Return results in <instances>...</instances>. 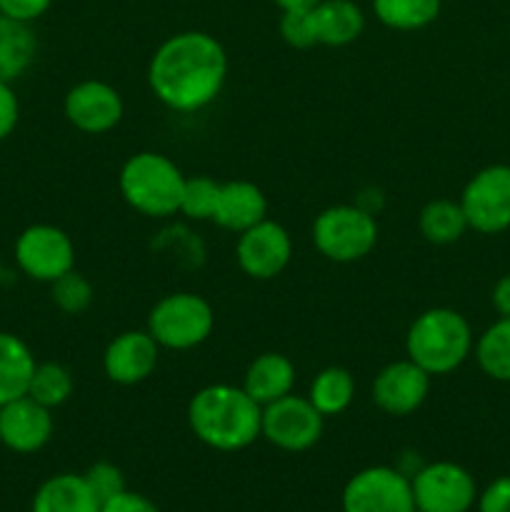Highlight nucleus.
Masks as SVG:
<instances>
[{
    "mask_svg": "<svg viewBox=\"0 0 510 512\" xmlns=\"http://www.w3.org/2000/svg\"><path fill=\"white\" fill-rule=\"evenodd\" d=\"M228 78L225 48L208 33L185 30L170 35L148 65L155 98L175 113H195L213 103Z\"/></svg>",
    "mask_w": 510,
    "mask_h": 512,
    "instance_id": "nucleus-1",
    "label": "nucleus"
},
{
    "mask_svg": "<svg viewBox=\"0 0 510 512\" xmlns=\"http://www.w3.org/2000/svg\"><path fill=\"white\" fill-rule=\"evenodd\" d=\"M263 408L235 385L200 388L188 403V425L195 438L218 453H238L260 438Z\"/></svg>",
    "mask_w": 510,
    "mask_h": 512,
    "instance_id": "nucleus-2",
    "label": "nucleus"
},
{
    "mask_svg": "<svg viewBox=\"0 0 510 512\" xmlns=\"http://www.w3.org/2000/svg\"><path fill=\"white\" fill-rule=\"evenodd\" d=\"M475 338L465 315L453 308H430L413 320L405 335V353L430 378L458 370L473 355Z\"/></svg>",
    "mask_w": 510,
    "mask_h": 512,
    "instance_id": "nucleus-3",
    "label": "nucleus"
},
{
    "mask_svg": "<svg viewBox=\"0 0 510 512\" xmlns=\"http://www.w3.org/2000/svg\"><path fill=\"white\" fill-rule=\"evenodd\" d=\"M185 175L163 153L143 150L120 168L118 188L125 203L145 218H170L178 213Z\"/></svg>",
    "mask_w": 510,
    "mask_h": 512,
    "instance_id": "nucleus-4",
    "label": "nucleus"
},
{
    "mask_svg": "<svg viewBox=\"0 0 510 512\" xmlns=\"http://www.w3.org/2000/svg\"><path fill=\"white\" fill-rule=\"evenodd\" d=\"M215 313L203 295L170 293L153 305L148 333L160 348L193 350L213 335Z\"/></svg>",
    "mask_w": 510,
    "mask_h": 512,
    "instance_id": "nucleus-5",
    "label": "nucleus"
},
{
    "mask_svg": "<svg viewBox=\"0 0 510 512\" xmlns=\"http://www.w3.org/2000/svg\"><path fill=\"white\" fill-rule=\"evenodd\" d=\"M378 243V223L363 205H333L313 223V245L333 263L363 260Z\"/></svg>",
    "mask_w": 510,
    "mask_h": 512,
    "instance_id": "nucleus-6",
    "label": "nucleus"
},
{
    "mask_svg": "<svg viewBox=\"0 0 510 512\" xmlns=\"http://www.w3.org/2000/svg\"><path fill=\"white\" fill-rule=\"evenodd\" d=\"M343 512H413L410 475L390 465H370L345 483L340 495Z\"/></svg>",
    "mask_w": 510,
    "mask_h": 512,
    "instance_id": "nucleus-7",
    "label": "nucleus"
},
{
    "mask_svg": "<svg viewBox=\"0 0 510 512\" xmlns=\"http://www.w3.org/2000/svg\"><path fill=\"white\" fill-rule=\"evenodd\" d=\"M15 263L35 283H53L75 268V245L63 228L50 223L28 225L15 238Z\"/></svg>",
    "mask_w": 510,
    "mask_h": 512,
    "instance_id": "nucleus-8",
    "label": "nucleus"
},
{
    "mask_svg": "<svg viewBox=\"0 0 510 512\" xmlns=\"http://www.w3.org/2000/svg\"><path fill=\"white\" fill-rule=\"evenodd\" d=\"M468 228L480 235H498L510 228V165L478 170L460 195Z\"/></svg>",
    "mask_w": 510,
    "mask_h": 512,
    "instance_id": "nucleus-9",
    "label": "nucleus"
},
{
    "mask_svg": "<svg viewBox=\"0 0 510 512\" xmlns=\"http://www.w3.org/2000/svg\"><path fill=\"white\" fill-rule=\"evenodd\" d=\"M415 510L420 512H470L478 500L475 478L458 463L438 460L410 475Z\"/></svg>",
    "mask_w": 510,
    "mask_h": 512,
    "instance_id": "nucleus-10",
    "label": "nucleus"
},
{
    "mask_svg": "<svg viewBox=\"0 0 510 512\" xmlns=\"http://www.w3.org/2000/svg\"><path fill=\"white\" fill-rule=\"evenodd\" d=\"M325 418L303 395H285L265 405L260 435L283 453H305L323 438Z\"/></svg>",
    "mask_w": 510,
    "mask_h": 512,
    "instance_id": "nucleus-11",
    "label": "nucleus"
},
{
    "mask_svg": "<svg viewBox=\"0 0 510 512\" xmlns=\"http://www.w3.org/2000/svg\"><path fill=\"white\" fill-rule=\"evenodd\" d=\"M293 258V240L290 233L275 220L265 218L238 235L235 260L240 270L253 280H273L288 268Z\"/></svg>",
    "mask_w": 510,
    "mask_h": 512,
    "instance_id": "nucleus-12",
    "label": "nucleus"
},
{
    "mask_svg": "<svg viewBox=\"0 0 510 512\" xmlns=\"http://www.w3.org/2000/svg\"><path fill=\"white\" fill-rule=\"evenodd\" d=\"M63 113L80 133L103 135L123 120L125 105L113 85L103 80H83L65 93Z\"/></svg>",
    "mask_w": 510,
    "mask_h": 512,
    "instance_id": "nucleus-13",
    "label": "nucleus"
},
{
    "mask_svg": "<svg viewBox=\"0 0 510 512\" xmlns=\"http://www.w3.org/2000/svg\"><path fill=\"white\" fill-rule=\"evenodd\" d=\"M430 393V375L413 360H395L385 365L373 380V403L378 410L393 418H405L413 415L420 405L425 403Z\"/></svg>",
    "mask_w": 510,
    "mask_h": 512,
    "instance_id": "nucleus-14",
    "label": "nucleus"
},
{
    "mask_svg": "<svg viewBox=\"0 0 510 512\" xmlns=\"http://www.w3.org/2000/svg\"><path fill=\"white\" fill-rule=\"evenodd\" d=\"M53 410L23 395L0 405V443L18 455L40 453L53 438Z\"/></svg>",
    "mask_w": 510,
    "mask_h": 512,
    "instance_id": "nucleus-15",
    "label": "nucleus"
},
{
    "mask_svg": "<svg viewBox=\"0 0 510 512\" xmlns=\"http://www.w3.org/2000/svg\"><path fill=\"white\" fill-rule=\"evenodd\" d=\"M160 345L148 330H125L115 335L103 353V370L110 383L138 385L158 368Z\"/></svg>",
    "mask_w": 510,
    "mask_h": 512,
    "instance_id": "nucleus-16",
    "label": "nucleus"
},
{
    "mask_svg": "<svg viewBox=\"0 0 510 512\" xmlns=\"http://www.w3.org/2000/svg\"><path fill=\"white\" fill-rule=\"evenodd\" d=\"M268 218V200L263 190L250 180H228L220 183L218 200H215L213 223L230 233H245L253 225Z\"/></svg>",
    "mask_w": 510,
    "mask_h": 512,
    "instance_id": "nucleus-17",
    "label": "nucleus"
},
{
    "mask_svg": "<svg viewBox=\"0 0 510 512\" xmlns=\"http://www.w3.org/2000/svg\"><path fill=\"white\" fill-rule=\"evenodd\" d=\"M295 375H298V370H295L293 360L288 355L263 353L245 370L243 390L260 408H265V405L293 393Z\"/></svg>",
    "mask_w": 510,
    "mask_h": 512,
    "instance_id": "nucleus-18",
    "label": "nucleus"
},
{
    "mask_svg": "<svg viewBox=\"0 0 510 512\" xmlns=\"http://www.w3.org/2000/svg\"><path fill=\"white\" fill-rule=\"evenodd\" d=\"M30 512H100V500L83 475L58 473L40 483Z\"/></svg>",
    "mask_w": 510,
    "mask_h": 512,
    "instance_id": "nucleus-19",
    "label": "nucleus"
},
{
    "mask_svg": "<svg viewBox=\"0 0 510 512\" xmlns=\"http://www.w3.org/2000/svg\"><path fill=\"white\" fill-rule=\"evenodd\" d=\"M318 45L343 48L363 35L365 15L353 0H320L310 8Z\"/></svg>",
    "mask_w": 510,
    "mask_h": 512,
    "instance_id": "nucleus-20",
    "label": "nucleus"
},
{
    "mask_svg": "<svg viewBox=\"0 0 510 512\" xmlns=\"http://www.w3.org/2000/svg\"><path fill=\"white\" fill-rule=\"evenodd\" d=\"M35 53L38 40L30 23L0 13V83H15L20 75L28 73Z\"/></svg>",
    "mask_w": 510,
    "mask_h": 512,
    "instance_id": "nucleus-21",
    "label": "nucleus"
},
{
    "mask_svg": "<svg viewBox=\"0 0 510 512\" xmlns=\"http://www.w3.org/2000/svg\"><path fill=\"white\" fill-rule=\"evenodd\" d=\"M35 363L38 360L23 338L0 330V405L28 393Z\"/></svg>",
    "mask_w": 510,
    "mask_h": 512,
    "instance_id": "nucleus-22",
    "label": "nucleus"
},
{
    "mask_svg": "<svg viewBox=\"0 0 510 512\" xmlns=\"http://www.w3.org/2000/svg\"><path fill=\"white\" fill-rule=\"evenodd\" d=\"M355 398V378L350 370L340 368V365H330L323 368L310 383L308 400L318 408L323 418H335V415L345 413Z\"/></svg>",
    "mask_w": 510,
    "mask_h": 512,
    "instance_id": "nucleus-23",
    "label": "nucleus"
},
{
    "mask_svg": "<svg viewBox=\"0 0 510 512\" xmlns=\"http://www.w3.org/2000/svg\"><path fill=\"white\" fill-rule=\"evenodd\" d=\"M418 228L420 235L433 245L458 243L465 235V230H470L460 203L448 198H438L425 203L418 215Z\"/></svg>",
    "mask_w": 510,
    "mask_h": 512,
    "instance_id": "nucleus-24",
    "label": "nucleus"
},
{
    "mask_svg": "<svg viewBox=\"0 0 510 512\" xmlns=\"http://www.w3.org/2000/svg\"><path fill=\"white\" fill-rule=\"evenodd\" d=\"M475 360L495 383H510V318H498L478 340Z\"/></svg>",
    "mask_w": 510,
    "mask_h": 512,
    "instance_id": "nucleus-25",
    "label": "nucleus"
},
{
    "mask_svg": "<svg viewBox=\"0 0 510 512\" xmlns=\"http://www.w3.org/2000/svg\"><path fill=\"white\" fill-rule=\"evenodd\" d=\"M373 10L385 28L408 33L435 23L440 15V0H373Z\"/></svg>",
    "mask_w": 510,
    "mask_h": 512,
    "instance_id": "nucleus-26",
    "label": "nucleus"
},
{
    "mask_svg": "<svg viewBox=\"0 0 510 512\" xmlns=\"http://www.w3.org/2000/svg\"><path fill=\"white\" fill-rule=\"evenodd\" d=\"M73 373H70L65 365L53 363H35L33 375H30V385H28V398H33L35 403L45 405V408H60L70 400L73 395Z\"/></svg>",
    "mask_w": 510,
    "mask_h": 512,
    "instance_id": "nucleus-27",
    "label": "nucleus"
},
{
    "mask_svg": "<svg viewBox=\"0 0 510 512\" xmlns=\"http://www.w3.org/2000/svg\"><path fill=\"white\" fill-rule=\"evenodd\" d=\"M50 298H53L55 308H58L60 313L80 315L93 305L95 290L93 285H90V280L73 268L50 283Z\"/></svg>",
    "mask_w": 510,
    "mask_h": 512,
    "instance_id": "nucleus-28",
    "label": "nucleus"
},
{
    "mask_svg": "<svg viewBox=\"0 0 510 512\" xmlns=\"http://www.w3.org/2000/svg\"><path fill=\"white\" fill-rule=\"evenodd\" d=\"M220 183H215L208 175H195V178H185L183 195H180V208L188 220H210L215 210V200H218Z\"/></svg>",
    "mask_w": 510,
    "mask_h": 512,
    "instance_id": "nucleus-29",
    "label": "nucleus"
},
{
    "mask_svg": "<svg viewBox=\"0 0 510 512\" xmlns=\"http://www.w3.org/2000/svg\"><path fill=\"white\" fill-rule=\"evenodd\" d=\"M280 38H283L290 48H298V50L318 45V38H315L313 13H310V8L283 10V18H280Z\"/></svg>",
    "mask_w": 510,
    "mask_h": 512,
    "instance_id": "nucleus-30",
    "label": "nucleus"
},
{
    "mask_svg": "<svg viewBox=\"0 0 510 512\" xmlns=\"http://www.w3.org/2000/svg\"><path fill=\"white\" fill-rule=\"evenodd\" d=\"M83 478H85V483L90 485V490L98 495L100 503H103V500H108V498H113V495L123 493V490H125L123 470H120L118 465H113V463H105V460L90 465V468L83 473Z\"/></svg>",
    "mask_w": 510,
    "mask_h": 512,
    "instance_id": "nucleus-31",
    "label": "nucleus"
},
{
    "mask_svg": "<svg viewBox=\"0 0 510 512\" xmlns=\"http://www.w3.org/2000/svg\"><path fill=\"white\" fill-rule=\"evenodd\" d=\"M478 512H510V475H500L478 493Z\"/></svg>",
    "mask_w": 510,
    "mask_h": 512,
    "instance_id": "nucleus-32",
    "label": "nucleus"
},
{
    "mask_svg": "<svg viewBox=\"0 0 510 512\" xmlns=\"http://www.w3.org/2000/svg\"><path fill=\"white\" fill-rule=\"evenodd\" d=\"M20 120V100L15 95L13 83H0V143L13 135Z\"/></svg>",
    "mask_w": 510,
    "mask_h": 512,
    "instance_id": "nucleus-33",
    "label": "nucleus"
},
{
    "mask_svg": "<svg viewBox=\"0 0 510 512\" xmlns=\"http://www.w3.org/2000/svg\"><path fill=\"white\" fill-rule=\"evenodd\" d=\"M100 512H160V510L150 498L125 488L123 493L103 500V503H100Z\"/></svg>",
    "mask_w": 510,
    "mask_h": 512,
    "instance_id": "nucleus-34",
    "label": "nucleus"
},
{
    "mask_svg": "<svg viewBox=\"0 0 510 512\" xmlns=\"http://www.w3.org/2000/svg\"><path fill=\"white\" fill-rule=\"evenodd\" d=\"M50 3L53 0H0V13L8 15V18L23 20V23H33L40 15H45Z\"/></svg>",
    "mask_w": 510,
    "mask_h": 512,
    "instance_id": "nucleus-35",
    "label": "nucleus"
},
{
    "mask_svg": "<svg viewBox=\"0 0 510 512\" xmlns=\"http://www.w3.org/2000/svg\"><path fill=\"white\" fill-rule=\"evenodd\" d=\"M490 300H493V308L495 313H498V318H510V273L503 275V278L495 283Z\"/></svg>",
    "mask_w": 510,
    "mask_h": 512,
    "instance_id": "nucleus-36",
    "label": "nucleus"
},
{
    "mask_svg": "<svg viewBox=\"0 0 510 512\" xmlns=\"http://www.w3.org/2000/svg\"><path fill=\"white\" fill-rule=\"evenodd\" d=\"M275 3L280 5V10H305L318 5L320 0H275Z\"/></svg>",
    "mask_w": 510,
    "mask_h": 512,
    "instance_id": "nucleus-37",
    "label": "nucleus"
},
{
    "mask_svg": "<svg viewBox=\"0 0 510 512\" xmlns=\"http://www.w3.org/2000/svg\"><path fill=\"white\" fill-rule=\"evenodd\" d=\"M3 275H5V268H3V258H0V280H3Z\"/></svg>",
    "mask_w": 510,
    "mask_h": 512,
    "instance_id": "nucleus-38",
    "label": "nucleus"
},
{
    "mask_svg": "<svg viewBox=\"0 0 510 512\" xmlns=\"http://www.w3.org/2000/svg\"><path fill=\"white\" fill-rule=\"evenodd\" d=\"M413 512H420V510H413Z\"/></svg>",
    "mask_w": 510,
    "mask_h": 512,
    "instance_id": "nucleus-39",
    "label": "nucleus"
}]
</instances>
